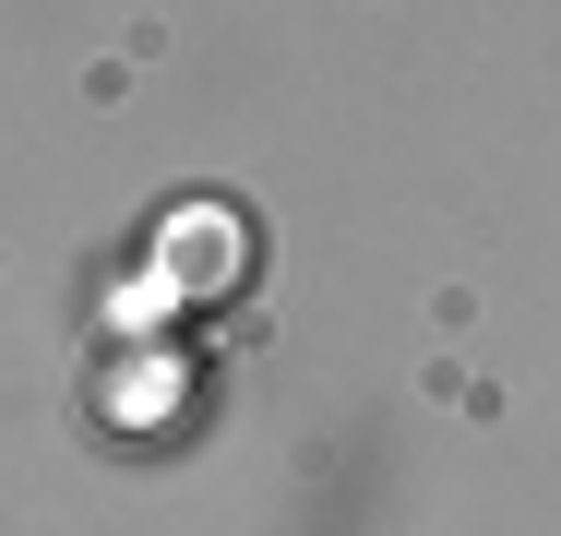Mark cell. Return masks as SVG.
<instances>
[{
    "instance_id": "cell-1",
    "label": "cell",
    "mask_w": 561,
    "mask_h": 536,
    "mask_svg": "<svg viewBox=\"0 0 561 536\" xmlns=\"http://www.w3.org/2000/svg\"><path fill=\"white\" fill-rule=\"evenodd\" d=\"M168 275H180V299H239V275H251V238H239V214H180L168 226Z\"/></svg>"
}]
</instances>
